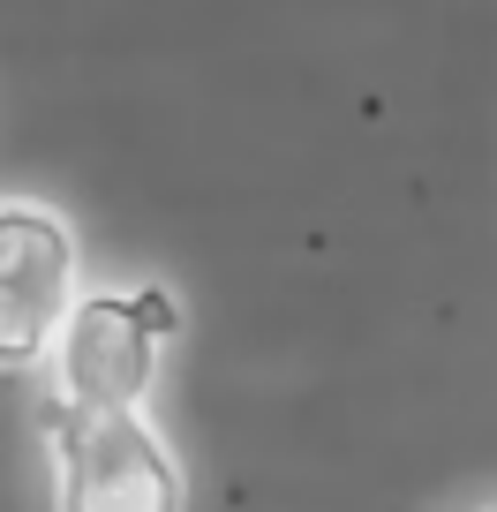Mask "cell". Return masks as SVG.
Instances as JSON below:
<instances>
[{
	"label": "cell",
	"instance_id": "1",
	"mask_svg": "<svg viewBox=\"0 0 497 512\" xmlns=\"http://www.w3.org/2000/svg\"><path fill=\"white\" fill-rule=\"evenodd\" d=\"M181 309L166 287H98L76 294L46 347V392L53 407L106 415V407H144L159 384V354L174 339Z\"/></svg>",
	"mask_w": 497,
	"mask_h": 512
},
{
	"label": "cell",
	"instance_id": "2",
	"mask_svg": "<svg viewBox=\"0 0 497 512\" xmlns=\"http://www.w3.org/2000/svg\"><path fill=\"white\" fill-rule=\"evenodd\" d=\"M38 437L53 452V512H181V460L136 407L76 415L46 400Z\"/></svg>",
	"mask_w": 497,
	"mask_h": 512
},
{
	"label": "cell",
	"instance_id": "3",
	"mask_svg": "<svg viewBox=\"0 0 497 512\" xmlns=\"http://www.w3.org/2000/svg\"><path fill=\"white\" fill-rule=\"evenodd\" d=\"M76 302V234L53 204H0V369H38Z\"/></svg>",
	"mask_w": 497,
	"mask_h": 512
}]
</instances>
